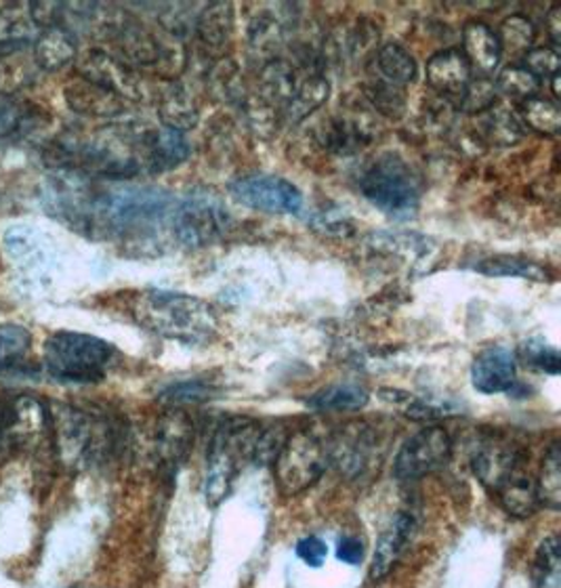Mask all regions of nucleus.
I'll list each match as a JSON object with an SVG mask.
<instances>
[{
  "mask_svg": "<svg viewBox=\"0 0 561 588\" xmlns=\"http://www.w3.org/2000/svg\"><path fill=\"white\" fill-rule=\"evenodd\" d=\"M132 320L151 335L187 345H205L219 332L215 307L198 297L148 288L129 301Z\"/></svg>",
  "mask_w": 561,
  "mask_h": 588,
  "instance_id": "nucleus-1",
  "label": "nucleus"
},
{
  "mask_svg": "<svg viewBox=\"0 0 561 588\" xmlns=\"http://www.w3.org/2000/svg\"><path fill=\"white\" fill-rule=\"evenodd\" d=\"M51 444L56 456L70 469L91 467L114 455L118 431L110 418L95 415L76 406L51 408Z\"/></svg>",
  "mask_w": 561,
  "mask_h": 588,
  "instance_id": "nucleus-2",
  "label": "nucleus"
},
{
  "mask_svg": "<svg viewBox=\"0 0 561 588\" xmlns=\"http://www.w3.org/2000/svg\"><path fill=\"white\" fill-rule=\"evenodd\" d=\"M257 431L259 422L248 418H234L224 420L213 433L203 481L206 502L210 507H219L232 492L236 477L240 474V462L253 458Z\"/></svg>",
  "mask_w": 561,
  "mask_h": 588,
  "instance_id": "nucleus-3",
  "label": "nucleus"
},
{
  "mask_svg": "<svg viewBox=\"0 0 561 588\" xmlns=\"http://www.w3.org/2000/svg\"><path fill=\"white\" fill-rule=\"evenodd\" d=\"M45 368L63 382H97L112 363L116 349L110 342L82 332H56L45 341Z\"/></svg>",
  "mask_w": 561,
  "mask_h": 588,
  "instance_id": "nucleus-4",
  "label": "nucleus"
},
{
  "mask_svg": "<svg viewBox=\"0 0 561 588\" xmlns=\"http://www.w3.org/2000/svg\"><path fill=\"white\" fill-rule=\"evenodd\" d=\"M360 191L376 209L390 215H411L419 205L421 183L404 158L387 152L376 156L364 169Z\"/></svg>",
  "mask_w": 561,
  "mask_h": 588,
  "instance_id": "nucleus-5",
  "label": "nucleus"
},
{
  "mask_svg": "<svg viewBox=\"0 0 561 588\" xmlns=\"http://www.w3.org/2000/svg\"><path fill=\"white\" fill-rule=\"evenodd\" d=\"M272 467L278 492L288 498L299 496L314 488L326 471V444L307 429L288 433Z\"/></svg>",
  "mask_w": 561,
  "mask_h": 588,
  "instance_id": "nucleus-6",
  "label": "nucleus"
},
{
  "mask_svg": "<svg viewBox=\"0 0 561 588\" xmlns=\"http://www.w3.org/2000/svg\"><path fill=\"white\" fill-rule=\"evenodd\" d=\"M229 226V215L208 196H187L175 202L169 233L181 247L200 248L222 238Z\"/></svg>",
  "mask_w": 561,
  "mask_h": 588,
  "instance_id": "nucleus-7",
  "label": "nucleus"
},
{
  "mask_svg": "<svg viewBox=\"0 0 561 588\" xmlns=\"http://www.w3.org/2000/svg\"><path fill=\"white\" fill-rule=\"evenodd\" d=\"M452 456V437L442 425H427L404 441L395 456V477L416 481L440 471Z\"/></svg>",
  "mask_w": 561,
  "mask_h": 588,
  "instance_id": "nucleus-8",
  "label": "nucleus"
},
{
  "mask_svg": "<svg viewBox=\"0 0 561 588\" xmlns=\"http://www.w3.org/2000/svg\"><path fill=\"white\" fill-rule=\"evenodd\" d=\"M229 191L244 207L267 215H299L303 209L299 188L276 175H248L234 181Z\"/></svg>",
  "mask_w": 561,
  "mask_h": 588,
  "instance_id": "nucleus-9",
  "label": "nucleus"
},
{
  "mask_svg": "<svg viewBox=\"0 0 561 588\" xmlns=\"http://www.w3.org/2000/svg\"><path fill=\"white\" fill-rule=\"evenodd\" d=\"M378 431L368 422H350L341 427L326 446L328 462L338 474L357 479L376 465Z\"/></svg>",
  "mask_w": 561,
  "mask_h": 588,
  "instance_id": "nucleus-10",
  "label": "nucleus"
},
{
  "mask_svg": "<svg viewBox=\"0 0 561 588\" xmlns=\"http://www.w3.org/2000/svg\"><path fill=\"white\" fill-rule=\"evenodd\" d=\"M528 452L515 439L509 437H486L473 452L471 469L482 486L499 492L513 475L524 471Z\"/></svg>",
  "mask_w": 561,
  "mask_h": 588,
  "instance_id": "nucleus-11",
  "label": "nucleus"
},
{
  "mask_svg": "<svg viewBox=\"0 0 561 588\" xmlns=\"http://www.w3.org/2000/svg\"><path fill=\"white\" fill-rule=\"evenodd\" d=\"M78 74L122 99L135 101V99H144L148 93V87L144 78L137 74V70H131L129 66L120 63L108 51L87 53L78 63Z\"/></svg>",
  "mask_w": 561,
  "mask_h": 588,
  "instance_id": "nucleus-12",
  "label": "nucleus"
},
{
  "mask_svg": "<svg viewBox=\"0 0 561 588\" xmlns=\"http://www.w3.org/2000/svg\"><path fill=\"white\" fill-rule=\"evenodd\" d=\"M416 534V519L409 511L393 515L390 526L383 530L376 547H374L371 580L383 582L397 564L404 559V552L411 547L412 538Z\"/></svg>",
  "mask_w": 561,
  "mask_h": 588,
  "instance_id": "nucleus-13",
  "label": "nucleus"
},
{
  "mask_svg": "<svg viewBox=\"0 0 561 588\" xmlns=\"http://www.w3.org/2000/svg\"><path fill=\"white\" fill-rule=\"evenodd\" d=\"M471 382L480 393L494 396L511 391L518 382V360L505 347L482 351L471 366Z\"/></svg>",
  "mask_w": 561,
  "mask_h": 588,
  "instance_id": "nucleus-14",
  "label": "nucleus"
},
{
  "mask_svg": "<svg viewBox=\"0 0 561 588\" xmlns=\"http://www.w3.org/2000/svg\"><path fill=\"white\" fill-rule=\"evenodd\" d=\"M425 78L437 96L450 101H461L473 78V70L459 49H446L431 56L425 66Z\"/></svg>",
  "mask_w": 561,
  "mask_h": 588,
  "instance_id": "nucleus-15",
  "label": "nucleus"
},
{
  "mask_svg": "<svg viewBox=\"0 0 561 588\" xmlns=\"http://www.w3.org/2000/svg\"><path fill=\"white\" fill-rule=\"evenodd\" d=\"M194 444V425L184 410L169 408V412L158 422V458L169 469L177 471L186 460Z\"/></svg>",
  "mask_w": 561,
  "mask_h": 588,
  "instance_id": "nucleus-16",
  "label": "nucleus"
},
{
  "mask_svg": "<svg viewBox=\"0 0 561 588\" xmlns=\"http://www.w3.org/2000/svg\"><path fill=\"white\" fill-rule=\"evenodd\" d=\"M189 156L186 134L170 127H156L144 131V160L154 172L173 171Z\"/></svg>",
  "mask_w": 561,
  "mask_h": 588,
  "instance_id": "nucleus-17",
  "label": "nucleus"
},
{
  "mask_svg": "<svg viewBox=\"0 0 561 588\" xmlns=\"http://www.w3.org/2000/svg\"><path fill=\"white\" fill-rule=\"evenodd\" d=\"M461 53L468 59L471 70L480 72V77L488 78L494 74L503 58L496 30H492L484 21H468L463 28V51Z\"/></svg>",
  "mask_w": 561,
  "mask_h": 588,
  "instance_id": "nucleus-18",
  "label": "nucleus"
},
{
  "mask_svg": "<svg viewBox=\"0 0 561 588\" xmlns=\"http://www.w3.org/2000/svg\"><path fill=\"white\" fill-rule=\"evenodd\" d=\"M66 99H68L70 108L78 114L110 118V116H118L125 110L122 97H118L112 91L80 77L66 87Z\"/></svg>",
  "mask_w": 561,
  "mask_h": 588,
  "instance_id": "nucleus-19",
  "label": "nucleus"
},
{
  "mask_svg": "<svg viewBox=\"0 0 561 588\" xmlns=\"http://www.w3.org/2000/svg\"><path fill=\"white\" fill-rule=\"evenodd\" d=\"M475 271L490 278H522L530 282H553L549 267L518 255H492L475 263Z\"/></svg>",
  "mask_w": 561,
  "mask_h": 588,
  "instance_id": "nucleus-20",
  "label": "nucleus"
},
{
  "mask_svg": "<svg viewBox=\"0 0 561 588\" xmlns=\"http://www.w3.org/2000/svg\"><path fill=\"white\" fill-rule=\"evenodd\" d=\"M196 37L206 51H224L234 37V7L229 2L208 4L196 20Z\"/></svg>",
  "mask_w": 561,
  "mask_h": 588,
  "instance_id": "nucleus-21",
  "label": "nucleus"
},
{
  "mask_svg": "<svg viewBox=\"0 0 561 588\" xmlns=\"http://www.w3.org/2000/svg\"><path fill=\"white\" fill-rule=\"evenodd\" d=\"M373 68L374 80L387 82L397 89L411 84L419 72L414 58L397 42H390L374 53Z\"/></svg>",
  "mask_w": 561,
  "mask_h": 588,
  "instance_id": "nucleus-22",
  "label": "nucleus"
},
{
  "mask_svg": "<svg viewBox=\"0 0 561 588\" xmlns=\"http://www.w3.org/2000/svg\"><path fill=\"white\" fill-rule=\"evenodd\" d=\"M158 112L165 127L186 133L198 124V106L179 82H170L158 97Z\"/></svg>",
  "mask_w": 561,
  "mask_h": 588,
  "instance_id": "nucleus-23",
  "label": "nucleus"
},
{
  "mask_svg": "<svg viewBox=\"0 0 561 588\" xmlns=\"http://www.w3.org/2000/svg\"><path fill=\"white\" fill-rule=\"evenodd\" d=\"M371 393L357 382L331 385L307 398V406L318 412H354L368 403Z\"/></svg>",
  "mask_w": 561,
  "mask_h": 588,
  "instance_id": "nucleus-24",
  "label": "nucleus"
},
{
  "mask_svg": "<svg viewBox=\"0 0 561 588\" xmlns=\"http://www.w3.org/2000/svg\"><path fill=\"white\" fill-rule=\"evenodd\" d=\"M496 496L501 500V507L515 519H528L541 507L539 494H537V481L525 469L513 475L496 492Z\"/></svg>",
  "mask_w": 561,
  "mask_h": 588,
  "instance_id": "nucleus-25",
  "label": "nucleus"
},
{
  "mask_svg": "<svg viewBox=\"0 0 561 588\" xmlns=\"http://www.w3.org/2000/svg\"><path fill=\"white\" fill-rule=\"evenodd\" d=\"M328 93H331V84L322 74H312V77L301 80L297 82L293 96L288 99L286 108H284V118L288 122L297 124L307 116L319 110L324 106V101L328 99Z\"/></svg>",
  "mask_w": 561,
  "mask_h": 588,
  "instance_id": "nucleus-26",
  "label": "nucleus"
},
{
  "mask_svg": "<svg viewBox=\"0 0 561 588\" xmlns=\"http://www.w3.org/2000/svg\"><path fill=\"white\" fill-rule=\"evenodd\" d=\"M35 58L45 70H61L76 58V42L63 28H47L37 40Z\"/></svg>",
  "mask_w": 561,
  "mask_h": 588,
  "instance_id": "nucleus-27",
  "label": "nucleus"
},
{
  "mask_svg": "<svg viewBox=\"0 0 561 588\" xmlns=\"http://www.w3.org/2000/svg\"><path fill=\"white\" fill-rule=\"evenodd\" d=\"M520 120L534 133L555 137L561 131V110L555 99L532 97L520 103Z\"/></svg>",
  "mask_w": 561,
  "mask_h": 588,
  "instance_id": "nucleus-28",
  "label": "nucleus"
},
{
  "mask_svg": "<svg viewBox=\"0 0 561 588\" xmlns=\"http://www.w3.org/2000/svg\"><path fill=\"white\" fill-rule=\"evenodd\" d=\"M537 481L539 505L558 511L561 507V448L560 441H553L544 452L543 465Z\"/></svg>",
  "mask_w": 561,
  "mask_h": 588,
  "instance_id": "nucleus-29",
  "label": "nucleus"
},
{
  "mask_svg": "<svg viewBox=\"0 0 561 588\" xmlns=\"http://www.w3.org/2000/svg\"><path fill=\"white\" fill-rule=\"evenodd\" d=\"M496 37L503 53L506 51L513 56H525L537 40V28L525 16H509L501 23Z\"/></svg>",
  "mask_w": 561,
  "mask_h": 588,
  "instance_id": "nucleus-30",
  "label": "nucleus"
},
{
  "mask_svg": "<svg viewBox=\"0 0 561 588\" xmlns=\"http://www.w3.org/2000/svg\"><path fill=\"white\" fill-rule=\"evenodd\" d=\"M494 84L499 93L511 97L513 101H520V103H524L532 97H539V91H541V80L530 74L522 66H506L505 70L499 72Z\"/></svg>",
  "mask_w": 561,
  "mask_h": 588,
  "instance_id": "nucleus-31",
  "label": "nucleus"
},
{
  "mask_svg": "<svg viewBox=\"0 0 561 588\" xmlns=\"http://www.w3.org/2000/svg\"><path fill=\"white\" fill-rule=\"evenodd\" d=\"M561 568V547L558 536H549L541 542L532 566L534 587L549 588L558 585Z\"/></svg>",
  "mask_w": 561,
  "mask_h": 588,
  "instance_id": "nucleus-32",
  "label": "nucleus"
},
{
  "mask_svg": "<svg viewBox=\"0 0 561 588\" xmlns=\"http://www.w3.org/2000/svg\"><path fill=\"white\" fill-rule=\"evenodd\" d=\"M32 335L19 323H0V368H11L26 358Z\"/></svg>",
  "mask_w": 561,
  "mask_h": 588,
  "instance_id": "nucleus-33",
  "label": "nucleus"
},
{
  "mask_svg": "<svg viewBox=\"0 0 561 588\" xmlns=\"http://www.w3.org/2000/svg\"><path fill=\"white\" fill-rule=\"evenodd\" d=\"M486 134L496 146H515L524 139V124L513 112L492 108L486 118Z\"/></svg>",
  "mask_w": 561,
  "mask_h": 588,
  "instance_id": "nucleus-34",
  "label": "nucleus"
},
{
  "mask_svg": "<svg viewBox=\"0 0 561 588\" xmlns=\"http://www.w3.org/2000/svg\"><path fill=\"white\" fill-rule=\"evenodd\" d=\"M324 143L337 153H354L357 148L368 143V137L362 127L354 124L352 120H333L324 133Z\"/></svg>",
  "mask_w": 561,
  "mask_h": 588,
  "instance_id": "nucleus-35",
  "label": "nucleus"
},
{
  "mask_svg": "<svg viewBox=\"0 0 561 588\" xmlns=\"http://www.w3.org/2000/svg\"><path fill=\"white\" fill-rule=\"evenodd\" d=\"M520 358L534 372H544L551 377L560 375V351L543 339L525 341L520 349Z\"/></svg>",
  "mask_w": 561,
  "mask_h": 588,
  "instance_id": "nucleus-36",
  "label": "nucleus"
},
{
  "mask_svg": "<svg viewBox=\"0 0 561 588\" xmlns=\"http://www.w3.org/2000/svg\"><path fill=\"white\" fill-rule=\"evenodd\" d=\"M213 398V387L206 385L203 380H184V382H175L167 387L158 399L169 406V408H177L181 410L184 406H194V403H203L206 399Z\"/></svg>",
  "mask_w": 561,
  "mask_h": 588,
  "instance_id": "nucleus-37",
  "label": "nucleus"
},
{
  "mask_svg": "<svg viewBox=\"0 0 561 588\" xmlns=\"http://www.w3.org/2000/svg\"><path fill=\"white\" fill-rule=\"evenodd\" d=\"M32 28H37V23L32 20L28 7L11 4L0 11V42L30 39Z\"/></svg>",
  "mask_w": 561,
  "mask_h": 588,
  "instance_id": "nucleus-38",
  "label": "nucleus"
},
{
  "mask_svg": "<svg viewBox=\"0 0 561 588\" xmlns=\"http://www.w3.org/2000/svg\"><path fill=\"white\" fill-rule=\"evenodd\" d=\"M496 99L499 91L490 78H471L468 91L461 97V110L469 114H486L492 108H496Z\"/></svg>",
  "mask_w": 561,
  "mask_h": 588,
  "instance_id": "nucleus-39",
  "label": "nucleus"
},
{
  "mask_svg": "<svg viewBox=\"0 0 561 588\" xmlns=\"http://www.w3.org/2000/svg\"><path fill=\"white\" fill-rule=\"evenodd\" d=\"M288 437V431L282 422H272V425H259V431L255 437L253 446V462L255 465H272L274 458L280 452L284 441Z\"/></svg>",
  "mask_w": 561,
  "mask_h": 588,
  "instance_id": "nucleus-40",
  "label": "nucleus"
},
{
  "mask_svg": "<svg viewBox=\"0 0 561 588\" xmlns=\"http://www.w3.org/2000/svg\"><path fill=\"white\" fill-rule=\"evenodd\" d=\"M366 96H368V101L373 103L381 114L390 116V118H397L406 110L404 89H397V87H392L387 82L373 80L371 87L366 89Z\"/></svg>",
  "mask_w": 561,
  "mask_h": 588,
  "instance_id": "nucleus-41",
  "label": "nucleus"
},
{
  "mask_svg": "<svg viewBox=\"0 0 561 588\" xmlns=\"http://www.w3.org/2000/svg\"><path fill=\"white\" fill-rule=\"evenodd\" d=\"M248 34H250V42L255 49L274 51L280 47L282 39H284V28H282V21L276 16L259 13L250 23Z\"/></svg>",
  "mask_w": 561,
  "mask_h": 588,
  "instance_id": "nucleus-42",
  "label": "nucleus"
},
{
  "mask_svg": "<svg viewBox=\"0 0 561 588\" xmlns=\"http://www.w3.org/2000/svg\"><path fill=\"white\" fill-rule=\"evenodd\" d=\"M4 245H7V250L13 255V259H18V261L40 263V259H42L35 229L23 228V226L9 229L4 233Z\"/></svg>",
  "mask_w": 561,
  "mask_h": 588,
  "instance_id": "nucleus-43",
  "label": "nucleus"
},
{
  "mask_svg": "<svg viewBox=\"0 0 561 588\" xmlns=\"http://www.w3.org/2000/svg\"><path fill=\"white\" fill-rule=\"evenodd\" d=\"M522 68H525L530 74L543 80V78H553L560 74V51L551 47H541V49H530L522 58Z\"/></svg>",
  "mask_w": 561,
  "mask_h": 588,
  "instance_id": "nucleus-44",
  "label": "nucleus"
},
{
  "mask_svg": "<svg viewBox=\"0 0 561 588\" xmlns=\"http://www.w3.org/2000/svg\"><path fill=\"white\" fill-rule=\"evenodd\" d=\"M297 557L309 568H322L328 557V547L318 536H307L297 542Z\"/></svg>",
  "mask_w": 561,
  "mask_h": 588,
  "instance_id": "nucleus-45",
  "label": "nucleus"
},
{
  "mask_svg": "<svg viewBox=\"0 0 561 588\" xmlns=\"http://www.w3.org/2000/svg\"><path fill=\"white\" fill-rule=\"evenodd\" d=\"M26 112L21 110V106L16 103L13 99H4L0 97V137L13 134L21 129V124L26 122Z\"/></svg>",
  "mask_w": 561,
  "mask_h": 588,
  "instance_id": "nucleus-46",
  "label": "nucleus"
},
{
  "mask_svg": "<svg viewBox=\"0 0 561 588\" xmlns=\"http://www.w3.org/2000/svg\"><path fill=\"white\" fill-rule=\"evenodd\" d=\"M337 559L347 566H360L364 561V545L356 536H343L337 542Z\"/></svg>",
  "mask_w": 561,
  "mask_h": 588,
  "instance_id": "nucleus-47",
  "label": "nucleus"
},
{
  "mask_svg": "<svg viewBox=\"0 0 561 588\" xmlns=\"http://www.w3.org/2000/svg\"><path fill=\"white\" fill-rule=\"evenodd\" d=\"M561 7L560 4H555V7H551V11L547 13V18H544V26H547V30H549V37H551V42H553V47L551 49H560V32H561Z\"/></svg>",
  "mask_w": 561,
  "mask_h": 588,
  "instance_id": "nucleus-48",
  "label": "nucleus"
}]
</instances>
